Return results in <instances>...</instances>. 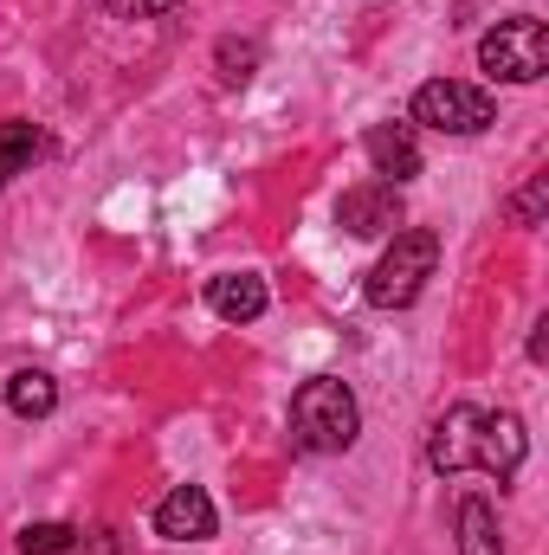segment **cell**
<instances>
[{
  "instance_id": "5",
  "label": "cell",
  "mask_w": 549,
  "mask_h": 555,
  "mask_svg": "<svg viewBox=\"0 0 549 555\" xmlns=\"http://www.w3.org/2000/svg\"><path fill=\"white\" fill-rule=\"evenodd\" d=\"M413 124L439 130V137H478L498 124V104L478 91V85H459V78H433L413 91Z\"/></svg>"
},
{
  "instance_id": "3",
  "label": "cell",
  "mask_w": 549,
  "mask_h": 555,
  "mask_svg": "<svg viewBox=\"0 0 549 555\" xmlns=\"http://www.w3.org/2000/svg\"><path fill=\"white\" fill-rule=\"evenodd\" d=\"M439 266V233L433 227H401L395 233V246L375 259V272H369V304L375 310H408L413 297L426 291V278Z\"/></svg>"
},
{
  "instance_id": "18",
  "label": "cell",
  "mask_w": 549,
  "mask_h": 555,
  "mask_svg": "<svg viewBox=\"0 0 549 555\" xmlns=\"http://www.w3.org/2000/svg\"><path fill=\"white\" fill-rule=\"evenodd\" d=\"M91 555H117V530H98L91 537Z\"/></svg>"
},
{
  "instance_id": "11",
  "label": "cell",
  "mask_w": 549,
  "mask_h": 555,
  "mask_svg": "<svg viewBox=\"0 0 549 555\" xmlns=\"http://www.w3.org/2000/svg\"><path fill=\"white\" fill-rule=\"evenodd\" d=\"M7 408L20 420H46L59 408V382L46 369H20V375H7Z\"/></svg>"
},
{
  "instance_id": "16",
  "label": "cell",
  "mask_w": 549,
  "mask_h": 555,
  "mask_svg": "<svg viewBox=\"0 0 549 555\" xmlns=\"http://www.w3.org/2000/svg\"><path fill=\"white\" fill-rule=\"evenodd\" d=\"M181 0H104V13H117V20H155V13H175Z\"/></svg>"
},
{
  "instance_id": "14",
  "label": "cell",
  "mask_w": 549,
  "mask_h": 555,
  "mask_svg": "<svg viewBox=\"0 0 549 555\" xmlns=\"http://www.w3.org/2000/svg\"><path fill=\"white\" fill-rule=\"evenodd\" d=\"M214 59H220V78H227V85H246L253 65H259V46H253V39H220Z\"/></svg>"
},
{
  "instance_id": "10",
  "label": "cell",
  "mask_w": 549,
  "mask_h": 555,
  "mask_svg": "<svg viewBox=\"0 0 549 555\" xmlns=\"http://www.w3.org/2000/svg\"><path fill=\"white\" fill-rule=\"evenodd\" d=\"M452 530H459V555H505V537H498V511H491V498H459V511H452Z\"/></svg>"
},
{
  "instance_id": "12",
  "label": "cell",
  "mask_w": 549,
  "mask_h": 555,
  "mask_svg": "<svg viewBox=\"0 0 549 555\" xmlns=\"http://www.w3.org/2000/svg\"><path fill=\"white\" fill-rule=\"evenodd\" d=\"M46 155V137H39V124H0V188L20 175V168H33Z\"/></svg>"
},
{
  "instance_id": "17",
  "label": "cell",
  "mask_w": 549,
  "mask_h": 555,
  "mask_svg": "<svg viewBox=\"0 0 549 555\" xmlns=\"http://www.w3.org/2000/svg\"><path fill=\"white\" fill-rule=\"evenodd\" d=\"M544 356H549V317L537 323V336H531V362H544Z\"/></svg>"
},
{
  "instance_id": "8",
  "label": "cell",
  "mask_w": 549,
  "mask_h": 555,
  "mask_svg": "<svg viewBox=\"0 0 549 555\" xmlns=\"http://www.w3.org/2000/svg\"><path fill=\"white\" fill-rule=\"evenodd\" d=\"M362 149H369V168H375L388 188H401V181L420 175V142H413L408 124H375V130L362 137Z\"/></svg>"
},
{
  "instance_id": "4",
  "label": "cell",
  "mask_w": 549,
  "mask_h": 555,
  "mask_svg": "<svg viewBox=\"0 0 549 555\" xmlns=\"http://www.w3.org/2000/svg\"><path fill=\"white\" fill-rule=\"evenodd\" d=\"M478 65H485V78H498V85H537L549 72V26L531 20V13L498 20V26L478 39Z\"/></svg>"
},
{
  "instance_id": "9",
  "label": "cell",
  "mask_w": 549,
  "mask_h": 555,
  "mask_svg": "<svg viewBox=\"0 0 549 555\" xmlns=\"http://www.w3.org/2000/svg\"><path fill=\"white\" fill-rule=\"evenodd\" d=\"M266 304H272V291H266V278H259V272L207 278V310H214V317H227V323H253V317H266Z\"/></svg>"
},
{
  "instance_id": "7",
  "label": "cell",
  "mask_w": 549,
  "mask_h": 555,
  "mask_svg": "<svg viewBox=\"0 0 549 555\" xmlns=\"http://www.w3.org/2000/svg\"><path fill=\"white\" fill-rule=\"evenodd\" d=\"M214 524H220V511H214V498L201 485H175L155 504V537H168V543H207Z\"/></svg>"
},
{
  "instance_id": "6",
  "label": "cell",
  "mask_w": 549,
  "mask_h": 555,
  "mask_svg": "<svg viewBox=\"0 0 549 555\" xmlns=\"http://www.w3.org/2000/svg\"><path fill=\"white\" fill-rule=\"evenodd\" d=\"M336 227L356 233V240L401 233V188H388V181H356V188H343V201H336Z\"/></svg>"
},
{
  "instance_id": "15",
  "label": "cell",
  "mask_w": 549,
  "mask_h": 555,
  "mask_svg": "<svg viewBox=\"0 0 549 555\" xmlns=\"http://www.w3.org/2000/svg\"><path fill=\"white\" fill-rule=\"evenodd\" d=\"M544 207H549V175H531V181H524V194H518L505 214H511L518 227H537V220H544Z\"/></svg>"
},
{
  "instance_id": "2",
  "label": "cell",
  "mask_w": 549,
  "mask_h": 555,
  "mask_svg": "<svg viewBox=\"0 0 549 555\" xmlns=\"http://www.w3.org/2000/svg\"><path fill=\"white\" fill-rule=\"evenodd\" d=\"M356 433H362V408H356L349 382L317 375V382H304V388L291 395V439H297L304 452H323V459H330V452H349Z\"/></svg>"
},
{
  "instance_id": "13",
  "label": "cell",
  "mask_w": 549,
  "mask_h": 555,
  "mask_svg": "<svg viewBox=\"0 0 549 555\" xmlns=\"http://www.w3.org/2000/svg\"><path fill=\"white\" fill-rule=\"evenodd\" d=\"M72 543H78L72 524H26L20 530V555H65Z\"/></svg>"
},
{
  "instance_id": "1",
  "label": "cell",
  "mask_w": 549,
  "mask_h": 555,
  "mask_svg": "<svg viewBox=\"0 0 549 555\" xmlns=\"http://www.w3.org/2000/svg\"><path fill=\"white\" fill-rule=\"evenodd\" d=\"M524 452H531V433H524V420L518 414H491V408H472V401H459V408H446V414L433 420V433H426V465L439 472V478H452V472H485V478H511L518 465H524Z\"/></svg>"
}]
</instances>
